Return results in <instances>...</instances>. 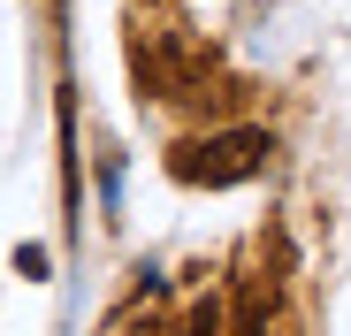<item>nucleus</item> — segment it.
<instances>
[{
  "label": "nucleus",
  "mask_w": 351,
  "mask_h": 336,
  "mask_svg": "<svg viewBox=\"0 0 351 336\" xmlns=\"http://www.w3.org/2000/svg\"><path fill=\"white\" fill-rule=\"evenodd\" d=\"M260 153H267V130H221L206 145H176V176L221 191V184H245L252 168H260Z\"/></svg>",
  "instance_id": "nucleus-1"
},
{
  "label": "nucleus",
  "mask_w": 351,
  "mask_h": 336,
  "mask_svg": "<svg viewBox=\"0 0 351 336\" xmlns=\"http://www.w3.org/2000/svg\"><path fill=\"white\" fill-rule=\"evenodd\" d=\"M184 336H221V298H199L191 321H184Z\"/></svg>",
  "instance_id": "nucleus-2"
},
{
  "label": "nucleus",
  "mask_w": 351,
  "mask_h": 336,
  "mask_svg": "<svg viewBox=\"0 0 351 336\" xmlns=\"http://www.w3.org/2000/svg\"><path fill=\"white\" fill-rule=\"evenodd\" d=\"M16 267H23V283H46V252H38V245H23Z\"/></svg>",
  "instance_id": "nucleus-3"
}]
</instances>
